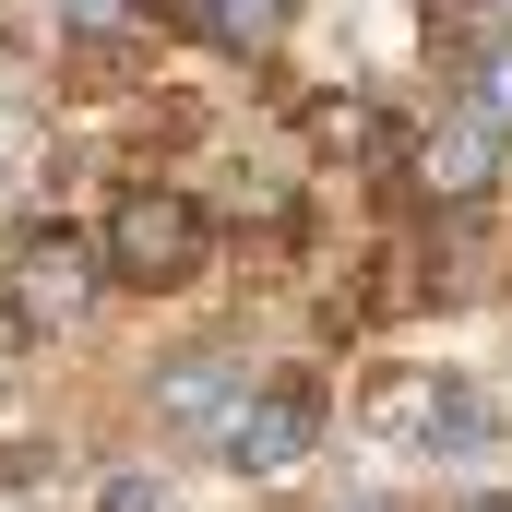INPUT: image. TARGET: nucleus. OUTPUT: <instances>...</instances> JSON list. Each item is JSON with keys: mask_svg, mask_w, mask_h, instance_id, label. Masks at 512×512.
Listing matches in <instances>:
<instances>
[{"mask_svg": "<svg viewBox=\"0 0 512 512\" xmlns=\"http://www.w3.org/2000/svg\"><path fill=\"white\" fill-rule=\"evenodd\" d=\"M203 251H215V227H203L191 191H120V215H108V239H96V262H108L120 286H191Z\"/></svg>", "mask_w": 512, "mask_h": 512, "instance_id": "1", "label": "nucleus"}, {"mask_svg": "<svg viewBox=\"0 0 512 512\" xmlns=\"http://www.w3.org/2000/svg\"><path fill=\"white\" fill-rule=\"evenodd\" d=\"M310 441H322V382H310V370H286V382H251V393H239V417L215 429V453H227L239 477H286Z\"/></svg>", "mask_w": 512, "mask_h": 512, "instance_id": "2", "label": "nucleus"}, {"mask_svg": "<svg viewBox=\"0 0 512 512\" xmlns=\"http://www.w3.org/2000/svg\"><path fill=\"white\" fill-rule=\"evenodd\" d=\"M96 274H108V262L84 251L72 227H36V239H12V310H24V334H60V322H84V310H96Z\"/></svg>", "mask_w": 512, "mask_h": 512, "instance_id": "3", "label": "nucleus"}, {"mask_svg": "<svg viewBox=\"0 0 512 512\" xmlns=\"http://www.w3.org/2000/svg\"><path fill=\"white\" fill-rule=\"evenodd\" d=\"M370 417H382L393 441H417V453H477V441H489V405H477L465 382H441V370L382 382V405H370Z\"/></svg>", "mask_w": 512, "mask_h": 512, "instance_id": "4", "label": "nucleus"}, {"mask_svg": "<svg viewBox=\"0 0 512 512\" xmlns=\"http://www.w3.org/2000/svg\"><path fill=\"white\" fill-rule=\"evenodd\" d=\"M239 393H251V358L203 346V358H179V370L155 382V417H179V429H227V417H239Z\"/></svg>", "mask_w": 512, "mask_h": 512, "instance_id": "5", "label": "nucleus"}, {"mask_svg": "<svg viewBox=\"0 0 512 512\" xmlns=\"http://www.w3.org/2000/svg\"><path fill=\"white\" fill-rule=\"evenodd\" d=\"M489 155H501V131H489V120L429 131V143H417V191H453V203H477V191H489Z\"/></svg>", "mask_w": 512, "mask_h": 512, "instance_id": "6", "label": "nucleus"}, {"mask_svg": "<svg viewBox=\"0 0 512 512\" xmlns=\"http://www.w3.org/2000/svg\"><path fill=\"white\" fill-rule=\"evenodd\" d=\"M191 36H215L227 60H262L286 36V0H191Z\"/></svg>", "mask_w": 512, "mask_h": 512, "instance_id": "7", "label": "nucleus"}, {"mask_svg": "<svg viewBox=\"0 0 512 512\" xmlns=\"http://www.w3.org/2000/svg\"><path fill=\"white\" fill-rule=\"evenodd\" d=\"M465 120L512 131V48H489V60H477V84H465Z\"/></svg>", "mask_w": 512, "mask_h": 512, "instance_id": "8", "label": "nucleus"}, {"mask_svg": "<svg viewBox=\"0 0 512 512\" xmlns=\"http://www.w3.org/2000/svg\"><path fill=\"white\" fill-rule=\"evenodd\" d=\"M108 512H155V489H143V477H120V489H108Z\"/></svg>", "mask_w": 512, "mask_h": 512, "instance_id": "9", "label": "nucleus"}, {"mask_svg": "<svg viewBox=\"0 0 512 512\" xmlns=\"http://www.w3.org/2000/svg\"><path fill=\"white\" fill-rule=\"evenodd\" d=\"M131 12H167V24H191V0H131Z\"/></svg>", "mask_w": 512, "mask_h": 512, "instance_id": "10", "label": "nucleus"}, {"mask_svg": "<svg viewBox=\"0 0 512 512\" xmlns=\"http://www.w3.org/2000/svg\"><path fill=\"white\" fill-rule=\"evenodd\" d=\"M477 12H489V24H501V36H512V0H477Z\"/></svg>", "mask_w": 512, "mask_h": 512, "instance_id": "11", "label": "nucleus"}, {"mask_svg": "<svg viewBox=\"0 0 512 512\" xmlns=\"http://www.w3.org/2000/svg\"><path fill=\"white\" fill-rule=\"evenodd\" d=\"M465 512H512V501H465Z\"/></svg>", "mask_w": 512, "mask_h": 512, "instance_id": "12", "label": "nucleus"}, {"mask_svg": "<svg viewBox=\"0 0 512 512\" xmlns=\"http://www.w3.org/2000/svg\"><path fill=\"white\" fill-rule=\"evenodd\" d=\"M358 512H382V501H358Z\"/></svg>", "mask_w": 512, "mask_h": 512, "instance_id": "13", "label": "nucleus"}]
</instances>
